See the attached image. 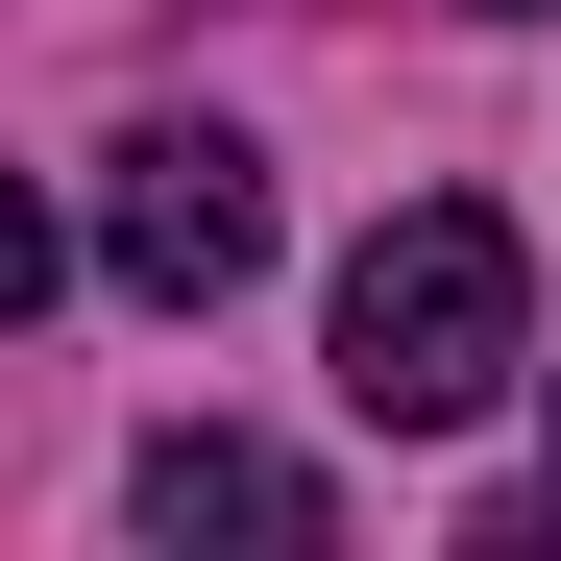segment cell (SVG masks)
Listing matches in <instances>:
<instances>
[{"label": "cell", "instance_id": "cell-3", "mask_svg": "<svg viewBox=\"0 0 561 561\" xmlns=\"http://www.w3.org/2000/svg\"><path fill=\"white\" fill-rule=\"evenodd\" d=\"M123 513H147L171 561H196V537H220V561H318V537H342V513H318V463H268V439H196V415L123 463Z\"/></svg>", "mask_w": 561, "mask_h": 561}, {"label": "cell", "instance_id": "cell-4", "mask_svg": "<svg viewBox=\"0 0 561 561\" xmlns=\"http://www.w3.org/2000/svg\"><path fill=\"white\" fill-rule=\"evenodd\" d=\"M489 25H561V0H489Z\"/></svg>", "mask_w": 561, "mask_h": 561}, {"label": "cell", "instance_id": "cell-1", "mask_svg": "<svg viewBox=\"0 0 561 561\" xmlns=\"http://www.w3.org/2000/svg\"><path fill=\"white\" fill-rule=\"evenodd\" d=\"M513 366H537V268H513V220H489V196H415V220H366V268H342V415L463 439Z\"/></svg>", "mask_w": 561, "mask_h": 561}, {"label": "cell", "instance_id": "cell-2", "mask_svg": "<svg viewBox=\"0 0 561 561\" xmlns=\"http://www.w3.org/2000/svg\"><path fill=\"white\" fill-rule=\"evenodd\" d=\"M99 268L171 294V318H220L244 268H268V147H244V123H147V147L99 171Z\"/></svg>", "mask_w": 561, "mask_h": 561}]
</instances>
